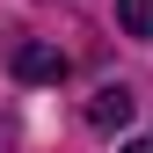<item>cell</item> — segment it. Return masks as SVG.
Instances as JSON below:
<instances>
[{
  "label": "cell",
  "mask_w": 153,
  "mask_h": 153,
  "mask_svg": "<svg viewBox=\"0 0 153 153\" xmlns=\"http://www.w3.org/2000/svg\"><path fill=\"white\" fill-rule=\"evenodd\" d=\"M15 73H22V80H59V73H66V51H51V44H22V51H15Z\"/></svg>",
  "instance_id": "1"
},
{
  "label": "cell",
  "mask_w": 153,
  "mask_h": 153,
  "mask_svg": "<svg viewBox=\"0 0 153 153\" xmlns=\"http://www.w3.org/2000/svg\"><path fill=\"white\" fill-rule=\"evenodd\" d=\"M124 117H131V95H124V88H95V102H88V124H95V131H117Z\"/></svg>",
  "instance_id": "2"
},
{
  "label": "cell",
  "mask_w": 153,
  "mask_h": 153,
  "mask_svg": "<svg viewBox=\"0 0 153 153\" xmlns=\"http://www.w3.org/2000/svg\"><path fill=\"white\" fill-rule=\"evenodd\" d=\"M117 22H124V36H146L153 44V0H117Z\"/></svg>",
  "instance_id": "3"
},
{
  "label": "cell",
  "mask_w": 153,
  "mask_h": 153,
  "mask_svg": "<svg viewBox=\"0 0 153 153\" xmlns=\"http://www.w3.org/2000/svg\"><path fill=\"white\" fill-rule=\"evenodd\" d=\"M124 153H153V139H131V146H124Z\"/></svg>",
  "instance_id": "4"
}]
</instances>
